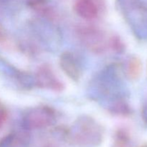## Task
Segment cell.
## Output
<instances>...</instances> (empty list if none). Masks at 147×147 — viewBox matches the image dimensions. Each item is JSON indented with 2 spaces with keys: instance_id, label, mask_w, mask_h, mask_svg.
Wrapping results in <instances>:
<instances>
[{
  "instance_id": "8fae6325",
  "label": "cell",
  "mask_w": 147,
  "mask_h": 147,
  "mask_svg": "<svg viewBox=\"0 0 147 147\" xmlns=\"http://www.w3.org/2000/svg\"><path fill=\"white\" fill-rule=\"evenodd\" d=\"M7 40V34L4 28L0 24V43H3Z\"/></svg>"
},
{
  "instance_id": "30bf717a",
  "label": "cell",
  "mask_w": 147,
  "mask_h": 147,
  "mask_svg": "<svg viewBox=\"0 0 147 147\" xmlns=\"http://www.w3.org/2000/svg\"><path fill=\"white\" fill-rule=\"evenodd\" d=\"M7 118V113L5 109L0 106V129L5 123Z\"/></svg>"
},
{
  "instance_id": "7a4b0ae2",
  "label": "cell",
  "mask_w": 147,
  "mask_h": 147,
  "mask_svg": "<svg viewBox=\"0 0 147 147\" xmlns=\"http://www.w3.org/2000/svg\"><path fill=\"white\" fill-rule=\"evenodd\" d=\"M79 40L90 51L103 53L109 46V40L106 34L99 28L93 26H82L77 30Z\"/></svg>"
},
{
  "instance_id": "9c48e42d",
  "label": "cell",
  "mask_w": 147,
  "mask_h": 147,
  "mask_svg": "<svg viewBox=\"0 0 147 147\" xmlns=\"http://www.w3.org/2000/svg\"><path fill=\"white\" fill-rule=\"evenodd\" d=\"M109 47L117 53H122L125 49L124 44L118 37H112L109 39Z\"/></svg>"
},
{
  "instance_id": "ba28073f",
  "label": "cell",
  "mask_w": 147,
  "mask_h": 147,
  "mask_svg": "<svg viewBox=\"0 0 147 147\" xmlns=\"http://www.w3.org/2000/svg\"><path fill=\"white\" fill-rule=\"evenodd\" d=\"M112 147H131V140L129 134L123 130H119L116 134Z\"/></svg>"
},
{
  "instance_id": "5b68a950",
  "label": "cell",
  "mask_w": 147,
  "mask_h": 147,
  "mask_svg": "<svg viewBox=\"0 0 147 147\" xmlns=\"http://www.w3.org/2000/svg\"><path fill=\"white\" fill-rule=\"evenodd\" d=\"M59 64L65 74L72 80L78 81L82 76V67L79 60L73 53L64 52L59 59Z\"/></svg>"
},
{
  "instance_id": "6da1fadb",
  "label": "cell",
  "mask_w": 147,
  "mask_h": 147,
  "mask_svg": "<svg viewBox=\"0 0 147 147\" xmlns=\"http://www.w3.org/2000/svg\"><path fill=\"white\" fill-rule=\"evenodd\" d=\"M70 140L82 146H97L103 139L102 128L88 116L78 118L68 131Z\"/></svg>"
},
{
  "instance_id": "8992f818",
  "label": "cell",
  "mask_w": 147,
  "mask_h": 147,
  "mask_svg": "<svg viewBox=\"0 0 147 147\" xmlns=\"http://www.w3.org/2000/svg\"><path fill=\"white\" fill-rule=\"evenodd\" d=\"M74 9L78 15L87 20L96 19L99 13L97 0H76Z\"/></svg>"
},
{
  "instance_id": "3957f363",
  "label": "cell",
  "mask_w": 147,
  "mask_h": 147,
  "mask_svg": "<svg viewBox=\"0 0 147 147\" xmlns=\"http://www.w3.org/2000/svg\"><path fill=\"white\" fill-rule=\"evenodd\" d=\"M54 110L45 106L30 109L23 116V126L27 129H40L51 126L55 121Z\"/></svg>"
},
{
  "instance_id": "52a82bcc",
  "label": "cell",
  "mask_w": 147,
  "mask_h": 147,
  "mask_svg": "<svg viewBox=\"0 0 147 147\" xmlns=\"http://www.w3.org/2000/svg\"><path fill=\"white\" fill-rule=\"evenodd\" d=\"M143 72V64L137 56H131L124 65V73L126 78L132 81L139 80Z\"/></svg>"
},
{
  "instance_id": "277c9868",
  "label": "cell",
  "mask_w": 147,
  "mask_h": 147,
  "mask_svg": "<svg viewBox=\"0 0 147 147\" xmlns=\"http://www.w3.org/2000/svg\"><path fill=\"white\" fill-rule=\"evenodd\" d=\"M34 83L40 88L55 92L64 90V85L57 77L53 68L49 65L44 64L37 69L34 77Z\"/></svg>"
},
{
  "instance_id": "7c38bea8",
  "label": "cell",
  "mask_w": 147,
  "mask_h": 147,
  "mask_svg": "<svg viewBox=\"0 0 147 147\" xmlns=\"http://www.w3.org/2000/svg\"><path fill=\"white\" fill-rule=\"evenodd\" d=\"M142 118H143L144 121L146 123H147V101L145 102L143 107H142Z\"/></svg>"
}]
</instances>
